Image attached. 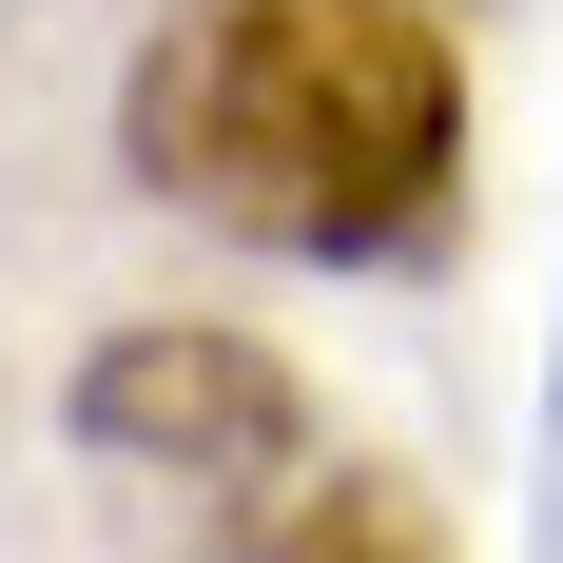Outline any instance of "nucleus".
I'll return each mask as SVG.
<instances>
[{
    "instance_id": "f257e3e1",
    "label": "nucleus",
    "mask_w": 563,
    "mask_h": 563,
    "mask_svg": "<svg viewBox=\"0 0 563 563\" xmlns=\"http://www.w3.org/2000/svg\"><path fill=\"white\" fill-rule=\"evenodd\" d=\"M136 195L253 253H408L466 175V58L428 0H175L117 78Z\"/></svg>"
},
{
    "instance_id": "f03ea898",
    "label": "nucleus",
    "mask_w": 563,
    "mask_h": 563,
    "mask_svg": "<svg viewBox=\"0 0 563 563\" xmlns=\"http://www.w3.org/2000/svg\"><path fill=\"white\" fill-rule=\"evenodd\" d=\"M58 428L98 466H136V486H175V506L253 525L311 466V389H291L253 331H214V311H136V331L78 350V389H58Z\"/></svg>"
},
{
    "instance_id": "7ed1b4c3",
    "label": "nucleus",
    "mask_w": 563,
    "mask_h": 563,
    "mask_svg": "<svg viewBox=\"0 0 563 563\" xmlns=\"http://www.w3.org/2000/svg\"><path fill=\"white\" fill-rule=\"evenodd\" d=\"M233 563H448V525H428V486H389V466L311 448L273 506L233 525Z\"/></svg>"
},
{
    "instance_id": "20e7f679",
    "label": "nucleus",
    "mask_w": 563,
    "mask_h": 563,
    "mask_svg": "<svg viewBox=\"0 0 563 563\" xmlns=\"http://www.w3.org/2000/svg\"><path fill=\"white\" fill-rule=\"evenodd\" d=\"M525 544L563 563V350H544V486H525Z\"/></svg>"
}]
</instances>
